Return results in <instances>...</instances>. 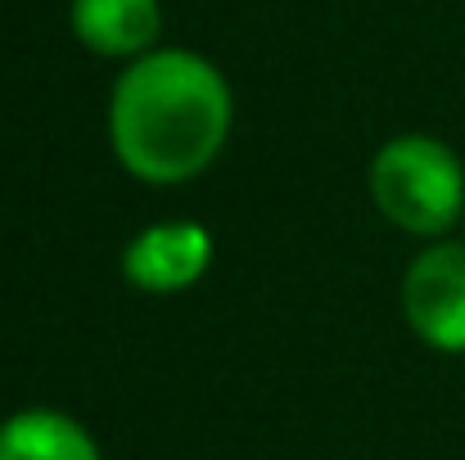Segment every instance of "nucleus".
Instances as JSON below:
<instances>
[{"label":"nucleus","mask_w":465,"mask_h":460,"mask_svg":"<svg viewBox=\"0 0 465 460\" xmlns=\"http://www.w3.org/2000/svg\"><path fill=\"white\" fill-rule=\"evenodd\" d=\"M402 316L434 352H465V240L430 244L402 276Z\"/></svg>","instance_id":"7ed1b4c3"},{"label":"nucleus","mask_w":465,"mask_h":460,"mask_svg":"<svg viewBox=\"0 0 465 460\" xmlns=\"http://www.w3.org/2000/svg\"><path fill=\"white\" fill-rule=\"evenodd\" d=\"M213 267V235L199 221H154L123 249V276L141 294H185Z\"/></svg>","instance_id":"20e7f679"},{"label":"nucleus","mask_w":465,"mask_h":460,"mask_svg":"<svg viewBox=\"0 0 465 460\" xmlns=\"http://www.w3.org/2000/svg\"><path fill=\"white\" fill-rule=\"evenodd\" d=\"M0 460H100V447L82 420L27 406L0 425Z\"/></svg>","instance_id":"423d86ee"},{"label":"nucleus","mask_w":465,"mask_h":460,"mask_svg":"<svg viewBox=\"0 0 465 460\" xmlns=\"http://www.w3.org/2000/svg\"><path fill=\"white\" fill-rule=\"evenodd\" d=\"M371 199L384 221L407 235L434 240L465 217V167L457 150L434 136H393L371 158Z\"/></svg>","instance_id":"f03ea898"},{"label":"nucleus","mask_w":465,"mask_h":460,"mask_svg":"<svg viewBox=\"0 0 465 460\" xmlns=\"http://www.w3.org/2000/svg\"><path fill=\"white\" fill-rule=\"evenodd\" d=\"M231 86L194 50H150L109 95V145L145 185H185L213 167L231 136Z\"/></svg>","instance_id":"f257e3e1"},{"label":"nucleus","mask_w":465,"mask_h":460,"mask_svg":"<svg viewBox=\"0 0 465 460\" xmlns=\"http://www.w3.org/2000/svg\"><path fill=\"white\" fill-rule=\"evenodd\" d=\"M73 36L104 59H141L163 32L158 0H73Z\"/></svg>","instance_id":"39448f33"}]
</instances>
